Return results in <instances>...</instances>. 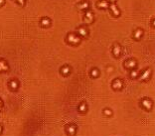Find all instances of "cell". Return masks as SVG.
Instances as JSON below:
<instances>
[{
	"label": "cell",
	"instance_id": "obj_26",
	"mask_svg": "<svg viewBox=\"0 0 155 136\" xmlns=\"http://www.w3.org/2000/svg\"><path fill=\"white\" fill-rule=\"evenodd\" d=\"M2 131H3V127H2V125H0V134L2 133Z\"/></svg>",
	"mask_w": 155,
	"mask_h": 136
},
{
	"label": "cell",
	"instance_id": "obj_6",
	"mask_svg": "<svg viewBox=\"0 0 155 136\" xmlns=\"http://www.w3.org/2000/svg\"><path fill=\"white\" fill-rule=\"evenodd\" d=\"M110 12H112V14L114 16V17H118V16H120V10H119V8L117 7V5L116 3H112L110 4Z\"/></svg>",
	"mask_w": 155,
	"mask_h": 136
},
{
	"label": "cell",
	"instance_id": "obj_23",
	"mask_svg": "<svg viewBox=\"0 0 155 136\" xmlns=\"http://www.w3.org/2000/svg\"><path fill=\"white\" fill-rule=\"evenodd\" d=\"M5 2H6V0H0V7H2V6L5 4Z\"/></svg>",
	"mask_w": 155,
	"mask_h": 136
},
{
	"label": "cell",
	"instance_id": "obj_22",
	"mask_svg": "<svg viewBox=\"0 0 155 136\" xmlns=\"http://www.w3.org/2000/svg\"><path fill=\"white\" fill-rule=\"evenodd\" d=\"M104 113L106 114V116H110L112 114V110H110V109H104Z\"/></svg>",
	"mask_w": 155,
	"mask_h": 136
},
{
	"label": "cell",
	"instance_id": "obj_19",
	"mask_svg": "<svg viewBox=\"0 0 155 136\" xmlns=\"http://www.w3.org/2000/svg\"><path fill=\"white\" fill-rule=\"evenodd\" d=\"M87 108H88V106H87V104H86L85 102H82V103L79 105V110L81 112H86V111H87Z\"/></svg>",
	"mask_w": 155,
	"mask_h": 136
},
{
	"label": "cell",
	"instance_id": "obj_21",
	"mask_svg": "<svg viewBox=\"0 0 155 136\" xmlns=\"http://www.w3.org/2000/svg\"><path fill=\"white\" fill-rule=\"evenodd\" d=\"M16 2H17V3L19 4L20 6H25V4H26L27 0H16Z\"/></svg>",
	"mask_w": 155,
	"mask_h": 136
},
{
	"label": "cell",
	"instance_id": "obj_11",
	"mask_svg": "<svg viewBox=\"0 0 155 136\" xmlns=\"http://www.w3.org/2000/svg\"><path fill=\"white\" fill-rule=\"evenodd\" d=\"M77 132V125L76 124H69L67 126V133L70 136H74Z\"/></svg>",
	"mask_w": 155,
	"mask_h": 136
},
{
	"label": "cell",
	"instance_id": "obj_8",
	"mask_svg": "<svg viewBox=\"0 0 155 136\" xmlns=\"http://www.w3.org/2000/svg\"><path fill=\"white\" fill-rule=\"evenodd\" d=\"M121 52H122V49H121L120 45L114 44V47H112V55H114L116 58H118V57H120Z\"/></svg>",
	"mask_w": 155,
	"mask_h": 136
},
{
	"label": "cell",
	"instance_id": "obj_2",
	"mask_svg": "<svg viewBox=\"0 0 155 136\" xmlns=\"http://www.w3.org/2000/svg\"><path fill=\"white\" fill-rule=\"evenodd\" d=\"M95 21V14L92 11H87L85 13V16H84V22L86 24H92Z\"/></svg>",
	"mask_w": 155,
	"mask_h": 136
},
{
	"label": "cell",
	"instance_id": "obj_12",
	"mask_svg": "<svg viewBox=\"0 0 155 136\" xmlns=\"http://www.w3.org/2000/svg\"><path fill=\"white\" fill-rule=\"evenodd\" d=\"M97 6L100 9H108L110 7V3L108 2V0H100L97 2Z\"/></svg>",
	"mask_w": 155,
	"mask_h": 136
},
{
	"label": "cell",
	"instance_id": "obj_16",
	"mask_svg": "<svg viewBox=\"0 0 155 136\" xmlns=\"http://www.w3.org/2000/svg\"><path fill=\"white\" fill-rule=\"evenodd\" d=\"M78 8H79L80 10H82V11H86V10H88L90 8V3L88 1H83L81 2V3H79Z\"/></svg>",
	"mask_w": 155,
	"mask_h": 136
},
{
	"label": "cell",
	"instance_id": "obj_4",
	"mask_svg": "<svg viewBox=\"0 0 155 136\" xmlns=\"http://www.w3.org/2000/svg\"><path fill=\"white\" fill-rule=\"evenodd\" d=\"M151 74H152V71L151 69L147 68L146 70H144L141 74L139 75V79L140 81H147V79H150L151 77Z\"/></svg>",
	"mask_w": 155,
	"mask_h": 136
},
{
	"label": "cell",
	"instance_id": "obj_3",
	"mask_svg": "<svg viewBox=\"0 0 155 136\" xmlns=\"http://www.w3.org/2000/svg\"><path fill=\"white\" fill-rule=\"evenodd\" d=\"M141 105H142V107H143L144 109L151 110L152 105H153V102H152L151 99L145 97V98H142V99H141Z\"/></svg>",
	"mask_w": 155,
	"mask_h": 136
},
{
	"label": "cell",
	"instance_id": "obj_5",
	"mask_svg": "<svg viewBox=\"0 0 155 136\" xmlns=\"http://www.w3.org/2000/svg\"><path fill=\"white\" fill-rule=\"evenodd\" d=\"M77 34L79 35L81 38H87L89 36V29L85 26H81L78 28Z\"/></svg>",
	"mask_w": 155,
	"mask_h": 136
},
{
	"label": "cell",
	"instance_id": "obj_9",
	"mask_svg": "<svg viewBox=\"0 0 155 136\" xmlns=\"http://www.w3.org/2000/svg\"><path fill=\"white\" fill-rule=\"evenodd\" d=\"M8 70H9V65H8L7 61L0 59V73L7 72Z\"/></svg>",
	"mask_w": 155,
	"mask_h": 136
},
{
	"label": "cell",
	"instance_id": "obj_25",
	"mask_svg": "<svg viewBox=\"0 0 155 136\" xmlns=\"http://www.w3.org/2000/svg\"><path fill=\"white\" fill-rule=\"evenodd\" d=\"M151 25H152V26H153V27H155V18H154L153 20L151 21Z\"/></svg>",
	"mask_w": 155,
	"mask_h": 136
},
{
	"label": "cell",
	"instance_id": "obj_17",
	"mask_svg": "<svg viewBox=\"0 0 155 136\" xmlns=\"http://www.w3.org/2000/svg\"><path fill=\"white\" fill-rule=\"evenodd\" d=\"M70 72H71V68L68 65H65V66H63L62 68H61V74H62L63 76H68V75L70 74Z\"/></svg>",
	"mask_w": 155,
	"mask_h": 136
},
{
	"label": "cell",
	"instance_id": "obj_24",
	"mask_svg": "<svg viewBox=\"0 0 155 136\" xmlns=\"http://www.w3.org/2000/svg\"><path fill=\"white\" fill-rule=\"evenodd\" d=\"M2 106H3V101H2L1 98H0V109L2 108Z\"/></svg>",
	"mask_w": 155,
	"mask_h": 136
},
{
	"label": "cell",
	"instance_id": "obj_13",
	"mask_svg": "<svg viewBox=\"0 0 155 136\" xmlns=\"http://www.w3.org/2000/svg\"><path fill=\"white\" fill-rule=\"evenodd\" d=\"M8 85H9L10 89L16 91V89L19 87V81H18L17 79H11V81H9V83H8Z\"/></svg>",
	"mask_w": 155,
	"mask_h": 136
},
{
	"label": "cell",
	"instance_id": "obj_7",
	"mask_svg": "<svg viewBox=\"0 0 155 136\" xmlns=\"http://www.w3.org/2000/svg\"><path fill=\"white\" fill-rule=\"evenodd\" d=\"M137 66V62L133 59H129V60H126L124 62V67L126 69H129V70H133V69L136 68Z\"/></svg>",
	"mask_w": 155,
	"mask_h": 136
},
{
	"label": "cell",
	"instance_id": "obj_20",
	"mask_svg": "<svg viewBox=\"0 0 155 136\" xmlns=\"http://www.w3.org/2000/svg\"><path fill=\"white\" fill-rule=\"evenodd\" d=\"M139 77V74H138V72L135 70V69H133V70H131L130 72V78L131 79H136Z\"/></svg>",
	"mask_w": 155,
	"mask_h": 136
},
{
	"label": "cell",
	"instance_id": "obj_18",
	"mask_svg": "<svg viewBox=\"0 0 155 136\" xmlns=\"http://www.w3.org/2000/svg\"><path fill=\"white\" fill-rule=\"evenodd\" d=\"M91 76L93 77V78H98V77L100 76V71H98L97 68H94L93 70L91 71Z\"/></svg>",
	"mask_w": 155,
	"mask_h": 136
},
{
	"label": "cell",
	"instance_id": "obj_1",
	"mask_svg": "<svg viewBox=\"0 0 155 136\" xmlns=\"http://www.w3.org/2000/svg\"><path fill=\"white\" fill-rule=\"evenodd\" d=\"M82 41V38L79 36V35L77 34V33H69L68 35H67V42H68L69 44H71V45H79L80 43H81Z\"/></svg>",
	"mask_w": 155,
	"mask_h": 136
},
{
	"label": "cell",
	"instance_id": "obj_14",
	"mask_svg": "<svg viewBox=\"0 0 155 136\" xmlns=\"http://www.w3.org/2000/svg\"><path fill=\"white\" fill-rule=\"evenodd\" d=\"M142 36H143V31H142V29L140 28L135 29L134 32H133V38L137 40V41H139V40L142 38Z\"/></svg>",
	"mask_w": 155,
	"mask_h": 136
},
{
	"label": "cell",
	"instance_id": "obj_10",
	"mask_svg": "<svg viewBox=\"0 0 155 136\" xmlns=\"http://www.w3.org/2000/svg\"><path fill=\"white\" fill-rule=\"evenodd\" d=\"M112 89H116V91H118V89H121L123 87V81H121V79H114V81H112Z\"/></svg>",
	"mask_w": 155,
	"mask_h": 136
},
{
	"label": "cell",
	"instance_id": "obj_15",
	"mask_svg": "<svg viewBox=\"0 0 155 136\" xmlns=\"http://www.w3.org/2000/svg\"><path fill=\"white\" fill-rule=\"evenodd\" d=\"M40 24H41L42 27H49L51 25V19L48 17H43L41 20H40Z\"/></svg>",
	"mask_w": 155,
	"mask_h": 136
}]
</instances>
